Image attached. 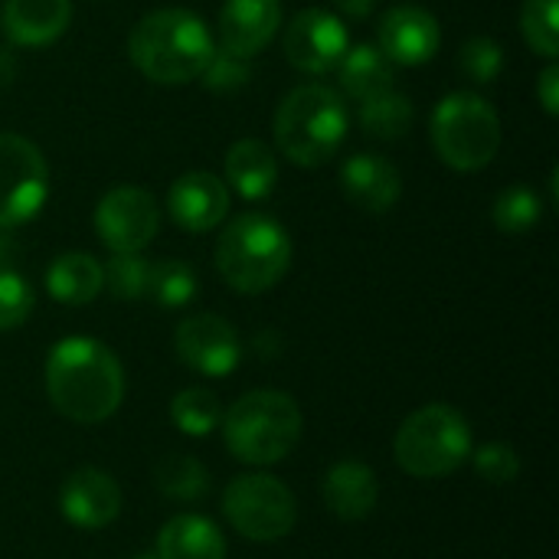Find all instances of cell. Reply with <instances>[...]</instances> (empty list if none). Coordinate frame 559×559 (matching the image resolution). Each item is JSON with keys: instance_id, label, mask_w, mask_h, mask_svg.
Instances as JSON below:
<instances>
[{"instance_id": "obj_32", "label": "cell", "mask_w": 559, "mask_h": 559, "mask_svg": "<svg viewBox=\"0 0 559 559\" xmlns=\"http://www.w3.org/2000/svg\"><path fill=\"white\" fill-rule=\"evenodd\" d=\"M459 66H462V72H465L472 82L488 85V82H495V79L501 75V69H504V52H501V46H498L495 39L475 36V39H468V43L462 46Z\"/></svg>"}, {"instance_id": "obj_38", "label": "cell", "mask_w": 559, "mask_h": 559, "mask_svg": "<svg viewBox=\"0 0 559 559\" xmlns=\"http://www.w3.org/2000/svg\"><path fill=\"white\" fill-rule=\"evenodd\" d=\"M13 75H16V59H13V52L7 46H0V88L10 85Z\"/></svg>"}, {"instance_id": "obj_2", "label": "cell", "mask_w": 559, "mask_h": 559, "mask_svg": "<svg viewBox=\"0 0 559 559\" xmlns=\"http://www.w3.org/2000/svg\"><path fill=\"white\" fill-rule=\"evenodd\" d=\"M216 52L213 33L190 10H154L128 36V56L157 85H187Z\"/></svg>"}, {"instance_id": "obj_21", "label": "cell", "mask_w": 559, "mask_h": 559, "mask_svg": "<svg viewBox=\"0 0 559 559\" xmlns=\"http://www.w3.org/2000/svg\"><path fill=\"white\" fill-rule=\"evenodd\" d=\"M226 180L242 200H265L275 190L278 164L265 141L242 138L226 154Z\"/></svg>"}, {"instance_id": "obj_3", "label": "cell", "mask_w": 559, "mask_h": 559, "mask_svg": "<svg viewBox=\"0 0 559 559\" xmlns=\"http://www.w3.org/2000/svg\"><path fill=\"white\" fill-rule=\"evenodd\" d=\"M301 409L282 390H252L223 413V439L236 462L278 465L301 442Z\"/></svg>"}, {"instance_id": "obj_37", "label": "cell", "mask_w": 559, "mask_h": 559, "mask_svg": "<svg viewBox=\"0 0 559 559\" xmlns=\"http://www.w3.org/2000/svg\"><path fill=\"white\" fill-rule=\"evenodd\" d=\"M334 3H337L347 16H357V20H360V16H370V10L377 7V0H334Z\"/></svg>"}, {"instance_id": "obj_6", "label": "cell", "mask_w": 559, "mask_h": 559, "mask_svg": "<svg viewBox=\"0 0 559 559\" xmlns=\"http://www.w3.org/2000/svg\"><path fill=\"white\" fill-rule=\"evenodd\" d=\"M393 455L413 478H445L472 459V429L459 409L429 403L400 426Z\"/></svg>"}, {"instance_id": "obj_15", "label": "cell", "mask_w": 559, "mask_h": 559, "mask_svg": "<svg viewBox=\"0 0 559 559\" xmlns=\"http://www.w3.org/2000/svg\"><path fill=\"white\" fill-rule=\"evenodd\" d=\"M167 213L187 233H210L229 213V190L206 170L177 177L167 190Z\"/></svg>"}, {"instance_id": "obj_39", "label": "cell", "mask_w": 559, "mask_h": 559, "mask_svg": "<svg viewBox=\"0 0 559 559\" xmlns=\"http://www.w3.org/2000/svg\"><path fill=\"white\" fill-rule=\"evenodd\" d=\"M138 559H157V557H138Z\"/></svg>"}, {"instance_id": "obj_24", "label": "cell", "mask_w": 559, "mask_h": 559, "mask_svg": "<svg viewBox=\"0 0 559 559\" xmlns=\"http://www.w3.org/2000/svg\"><path fill=\"white\" fill-rule=\"evenodd\" d=\"M360 124L370 138L396 141L413 128V102L400 92H383L360 102Z\"/></svg>"}, {"instance_id": "obj_16", "label": "cell", "mask_w": 559, "mask_h": 559, "mask_svg": "<svg viewBox=\"0 0 559 559\" xmlns=\"http://www.w3.org/2000/svg\"><path fill=\"white\" fill-rule=\"evenodd\" d=\"M282 23L278 0H226L219 10V46L233 56L252 59L262 52Z\"/></svg>"}, {"instance_id": "obj_22", "label": "cell", "mask_w": 559, "mask_h": 559, "mask_svg": "<svg viewBox=\"0 0 559 559\" xmlns=\"http://www.w3.org/2000/svg\"><path fill=\"white\" fill-rule=\"evenodd\" d=\"M337 72H341V88L357 102L390 92L396 79L393 62L380 52V46H370V43L347 49L344 59L337 62Z\"/></svg>"}, {"instance_id": "obj_5", "label": "cell", "mask_w": 559, "mask_h": 559, "mask_svg": "<svg viewBox=\"0 0 559 559\" xmlns=\"http://www.w3.org/2000/svg\"><path fill=\"white\" fill-rule=\"evenodd\" d=\"M347 134V108L328 85H301L275 111V144L298 167L328 164Z\"/></svg>"}, {"instance_id": "obj_18", "label": "cell", "mask_w": 559, "mask_h": 559, "mask_svg": "<svg viewBox=\"0 0 559 559\" xmlns=\"http://www.w3.org/2000/svg\"><path fill=\"white\" fill-rule=\"evenodd\" d=\"M72 20L69 0H3L0 26L16 46H49Z\"/></svg>"}, {"instance_id": "obj_20", "label": "cell", "mask_w": 559, "mask_h": 559, "mask_svg": "<svg viewBox=\"0 0 559 559\" xmlns=\"http://www.w3.org/2000/svg\"><path fill=\"white\" fill-rule=\"evenodd\" d=\"M157 559H226V537L200 514H177L157 534Z\"/></svg>"}, {"instance_id": "obj_19", "label": "cell", "mask_w": 559, "mask_h": 559, "mask_svg": "<svg viewBox=\"0 0 559 559\" xmlns=\"http://www.w3.org/2000/svg\"><path fill=\"white\" fill-rule=\"evenodd\" d=\"M321 495H324L328 511L337 521H364L377 508L380 481L370 465H364L357 459H344L324 475Z\"/></svg>"}, {"instance_id": "obj_10", "label": "cell", "mask_w": 559, "mask_h": 559, "mask_svg": "<svg viewBox=\"0 0 559 559\" xmlns=\"http://www.w3.org/2000/svg\"><path fill=\"white\" fill-rule=\"evenodd\" d=\"M160 226L157 200L141 187H115L95 206V233L111 252H141Z\"/></svg>"}, {"instance_id": "obj_33", "label": "cell", "mask_w": 559, "mask_h": 559, "mask_svg": "<svg viewBox=\"0 0 559 559\" xmlns=\"http://www.w3.org/2000/svg\"><path fill=\"white\" fill-rule=\"evenodd\" d=\"M472 462H475L478 478H485L488 485H514L521 475V459L504 442H491V445L478 449Z\"/></svg>"}, {"instance_id": "obj_4", "label": "cell", "mask_w": 559, "mask_h": 559, "mask_svg": "<svg viewBox=\"0 0 559 559\" xmlns=\"http://www.w3.org/2000/svg\"><path fill=\"white\" fill-rule=\"evenodd\" d=\"M292 265V236L265 213L236 216L216 242V269L239 295L275 288Z\"/></svg>"}, {"instance_id": "obj_29", "label": "cell", "mask_w": 559, "mask_h": 559, "mask_svg": "<svg viewBox=\"0 0 559 559\" xmlns=\"http://www.w3.org/2000/svg\"><path fill=\"white\" fill-rule=\"evenodd\" d=\"M147 275L151 262L138 252H111L108 265L102 269V288H108L121 301H134L147 295Z\"/></svg>"}, {"instance_id": "obj_25", "label": "cell", "mask_w": 559, "mask_h": 559, "mask_svg": "<svg viewBox=\"0 0 559 559\" xmlns=\"http://www.w3.org/2000/svg\"><path fill=\"white\" fill-rule=\"evenodd\" d=\"M154 485L164 498L200 501L210 491V472L193 455H167L154 468Z\"/></svg>"}, {"instance_id": "obj_26", "label": "cell", "mask_w": 559, "mask_h": 559, "mask_svg": "<svg viewBox=\"0 0 559 559\" xmlns=\"http://www.w3.org/2000/svg\"><path fill=\"white\" fill-rule=\"evenodd\" d=\"M170 419L180 432L193 436V439H203L210 432H216V426L223 423V406H219V396L213 390H203V386H190V390H180L170 403Z\"/></svg>"}, {"instance_id": "obj_9", "label": "cell", "mask_w": 559, "mask_h": 559, "mask_svg": "<svg viewBox=\"0 0 559 559\" xmlns=\"http://www.w3.org/2000/svg\"><path fill=\"white\" fill-rule=\"evenodd\" d=\"M46 193L49 170L43 151L20 134H0V226L29 223L43 210Z\"/></svg>"}, {"instance_id": "obj_11", "label": "cell", "mask_w": 559, "mask_h": 559, "mask_svg": "<svg viewBox=\"0 0 559 559\" xmlns=\"http://www.w3.org/2000/svg\"><path fill=\"white\" fill-rule=\"evenodd\" d=\"M347 49H350L347 26L321 7L301 10L285 29V56L295 69L308 75H324L337 69Z\"/></svg>"}, {"instance_id": "obj_28", "label": "cell", "mask_w": 559, "mask_h": 559, "mask_svg": "<svg viewBox=\"0 0 559 559\" xmlns=\"http://www.w3.org/2000/svg\"><path fill=\"white\" fill-rule=\"evenodd\" d=\"M544 216V203L537 197V190L518 183L498 193L495 200V226L508 236H524L531 233Z\"/></svg>"}, {"instance_id": "obj_14", "label": "cell", "mask_w": 559, "mask_h": 559, "mask_svg": "<svg viewBox=\"0 0 559 559\" xmlns=\"http://www.w3.org/2000/svg\"><path fill=\"white\" fill-rule=\"evenodd\" d=\"M59 511L82 531H102L121 514V488L102 468H75L59 491Z\"/></svg>"}, {"instance_id": "obj_17", "label": "cell", "mask_w": 559, "mask_h": 559, "mask_svg": "<svg viewBox=\"0 0 559 559\" xmlns=\"http://www.w3.org/2000/svg\"><path fill=\"white\" fill-rule=\"evenodd\" d=\"M344 197L364 213H386L403 193L400 170L383 154H354L341 167Z\"/></svg>"}, {"instance_id": "obj_30", "label": "cell", "mask_w": 559, "mask_h": 559, "mask_svg": "<svg viewBox=\"0 0 559 559\" xmlns=\"http://www.w3.org/2000/svg\"><path fill=\"white\" fill-rule=\"evenodd\" d=\"M559 0H527L521 13V29L524 39L534 52L557 59L559 56V26H557Z\"/></svg>"}, {"instance_id": "obj_36", "label": "cell", "mask_w": 559, "mask_h": 559, "mask_svg": "<svg viewBox=\"0 0 559 559\" xmlns=\"http://www.w3.org/2000/svg\"><path fill=\"white\" fill-rule=\"evenodd\" d=\"M20 255H23L20 242L10 236V229H3V226H0V269H16Z\"/></svg>"}, {"instance_id": "obj_1", "label": "cell", "mask_w": 559, "mask_h": 559, "mask_svg": "<svg viewBox=\"0 0 559 559\" xmlns=\"http://www.w3.org/2000/svg\"><path fill=\"white\" fill-rule=\"evenodd\" d=\"M46 396L72 423H105L124 400L121 360L95 337H66L49 350Z\"/></svg>"}, {"instance_id": "obj_27", "label": "cell", "mask_w": 559, "mask_h": 559, "mask_svg": "<svg viewBox=\"0 0 559 559\" xmlns=\"http://www.w3.org/2000/svg\"><path fill=\"white\" fill-rule=\"evenodd\" d=\"M197 272L183 262V259H164V262H151V275H147V295L160 305V308H183L197 298Z\"/></svg>"}, {"instance_id": "obj_23", "label": "cell", "mask_w": 559, "mask_h": 559, "mask_svg": "<svg viewBox=\"0 0 559 559\" xmlns=\"http://www.w3.org/2000/svg\"><path fill=\"white\" fill-rule=\"evenodd\" d=\"M46 288L62 305H88L102 292V265L85 252H66L49 265Z\"/></svg>"}, {"instance_id": "obj_13", "label": "cell", "mask_w": 559, "mask_h": 559, "mask_svg": "<svg viewBox=\"0 0 559 559\" xmlns=\"http://www.w3.org/2000/svg\"><path fill=\"white\" fill-rule=\"evenodd\" d=\"M380 52L393 66H423L439 52V20L423 7H393L377 26Z\"/></svg>"}, {"instance_id": "obj_7", "label": "cell", "mask_w": 559, "mask_h": 559, "mask_svg": "<svg viewBox=\"0 0 559 559\" xmlns=\"http://www.w3.org/2000/svg\"><path fill=\"white\" fill-rule=\"evenodd\" d=\"M432 147L452 170H481L501 147V118L481 95L452 92L432 115Z\"/></svg>"}, {"instance_id": "obj_8", "label": "cell", "mask_w": 559, "mask_h": 559, "mask_svg": "<svg viewBox=\"0 0 559 559\" xmlns=\"http://www.w3.org/2000/svg\"><path fill=\"white\" fill-rule=\"evenodd\" d=\"M223 514L236 534L252 544H275L292 534L298 521L295 495L272 475H239L223 491Z\"/></svg>"}, {"instance_id": "obj_34", "label": "cell", "mask_w": 559, "mask_h": 559, "mask_svg": "<svg viewBox=\"0 0 559 559\" xmlns=\"http://www.w3.org/2000/svg\"><path fill=\"white\" fill-rule=\"evenodd\" d=\"M203 82H206V88H213V92H233V88H239V85H246L249 82V59H242V56H233V52H213V59H210V66L203 69Z\"/></svg>"}, {"instance_id": "obj_31", "label": "cell", "mask_w": 559, "mask_h": 559, "mask_svg": "<svg viewBox=\"0 0 559 559\" xmlns=\"http://www.w3.org/2000/svg\"><path fill=\"white\" fill-rule=\"evenodd\" d=\"M33 288L16 269H0V331L20 328L33 314Z\"/></svg>"}, {"instance_id": "obj_12", "label": "cell", "mask_w": 559, "mask_h": 559, "mask_svg": "<svg viewBox=\"0 0 559 559\" xmlns=\"http://www.w3.org/2000/svg\"><path fill=\"white\" fill-rule=\"evenodd\" d=\"M177 357L203 377H229L242 360L239 334L219 314H193L174 334Z\"/></svg>"}, {"instance_id": "obj_35", "label": "cell", "mask_w": 559, "mask_h": 559, "mask_svg": "<svg viewBox=\"0 0 559 559\" xmlns=\"http://www.w3.org/2000/svg\"><path fill=\"white\" fill-rule=\"evenodd\" d=\"M537 95H540V105L547 115H557L559 111V66H547L537 79Z\"/></svg>"}]
</instances>
